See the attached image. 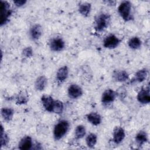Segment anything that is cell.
I'll return each mask as SVG.
<instances>
[{
  "instance_id": "cell-6",
  "label": "cell",
  "mask_w": 150,
  "mask_h": 150,
  "mask_svg": "<svg viewBox=\"0 0 150 150\" xmlns=\"http://www.w3.org/2000/svg\"><path fill=\"white\" fill-rule=\"evenodd\" d=\"M49 46L52 50L59 52L64 49L65 43L61 38H54L50 41Z\"/></svg>"
},
{
  "instance_id": "cell-28",
  "label": "cell",
  "mask_w": 150,
  "mask_h": 150,
  "mask_svg": "<svg viewBox=\"0 0 150 150\" xmlns=\"http://www.w3.org/2000/svg\"><path fill=\"white\" fill-rule=\"evenodd\" d=\"M28 101V98L25 95L19 94L16 97V103L19 104H25Z\"/></svg>"
},
{
  "instance_id": "cell-15",
  "label": "cell",
  "mask_w": 150,
  "mask_h": 150,
  "mask_svg": "<svg viewBox=\"0 0 150 150\" xmlns=\"http://www.w3.org/2000/svg\"><path fill=\"white\" fill-rule=\"evenodd\" d=\"M47 84V79L44 76H40L37 78L35 83V88L38 91L43 90Z\"/></svg>"
},
{
  "instance_id": "cell-26",
  "label": "cell",
  "mask_w": 150,
  "mask_h": 150,
  "mask_svg": "<svg viewBox=\"0 0 150 150\" xmlns=\"http://www.w3.org/2000/svg\"><path fill=\"white\" fill-rule=\"evenodd\" d=\"M1 146H6L9 142V138L8 135L5 132L2 125H1Z\"/></svg>"
},
{
  "instance_id": "cell-7",
  "label": "cell",
  "mask_w": 150,
  "mask_h": 150,
  "mask_svg": "<svg viewBox=\"0 0 150 150\" xmlns=\"http://www.w3.org/2000/svg\"><path fill=\"white\" fill-rule=\"evenodd\" d=\"M138 101L143 104H148L150 102V94L149 89L148 86L146 88H142L138 93L137 95Z\"/></svg>"
},
{
  "instance_id": "cell-12",
  "label": "cell",
  "mask_w": 150,
  "mask_h": 150,
  "mask_svg": "<svg viewBox=\"0 0 150 150\" xmlns=\"http://www.w3.org/2000/svg\"><path fill=\"white\" fill-rule=\"evenodd\" d=\"M32 139L29 136H26L21 139L18 145V148L21 150H29L32 148Z\"/></svg>"
},
{
  "instance_id": "cell-2",
  "label": "cell",
  "mask_w": 150,
  "mask_h": 150,
  "mask_svg": "<svg viewBox=\"0 0 150 150\" xmlns=\"http://www.w3.org/2000/svg\"><path fill=\"white\" fill-rule=\"evenodd\" d=\"M118 12L122 19L125 21L132 19L131 4L129 1L122 2L118 8Z\"/></svg>"
},
{
  "instance_id": "cell-19",
  "label": "cell",
  "mask_w": 150,
  "mask_h": 150,
  "mask_svg": "<svg viewBox=\"0 0 150 150\" xmlns=\"http://www.w3.org/2000/svg\"><path fill=\"white\" fill-rule=\"evenodd\" d=\"M91 11V4L87 2H83L79 5V11L84 16H87Z\"/></svg>"
},
{
  "instance_id": "cell-29",
  "label": "cell",
  "mask_w": 150,
  "mask_h": 150,
  "mask_svg": "<svg viewBox=\"0 0 150 150\" xmlns=\"http://www.w3.org/2000/svg\"><path fill=\"white\" fill-rule=\"evenodd\" d=\"M26 1L25 0H16L13 1V3L15 4V5L18 7L23 6L26 4Z\"/></svg>"
},
{
  "instance_id": "cell-9",
  "label": "cell",
  "mask_w": 150,
  "mask_h": 150,
  "mask_svg": "<svg viewBox=\"0 0 150 150\" xmlns=\"http://www.w3.org/2000/svg\"><path fill=\"white\" fill-rule=\"evenodd\" d=\"M83 94V90L81 88L75 84H73L69 86L68 88V95L73 99L80 97Z\"/></svg>"
},
{
  "instance_id": "cell-27",
  "label": "cell",
  "mask_w": 150,
  "mask_h": 150,
  "mask_svg": "<svg viewBox=\"0 0 150 150\" xmlns=\"http://www.w3.org/2000/svg\"><path fill=\"white\" fill-rule=\"evenodd\" d=\"M22 54L25 57H30L33 55V50L31 47H26L22 51Z\"/></svg>"
},
{
  "instance_id": "cell-24",
  "label": "cell",
  "mask_w": 150,
  "mask_h": 150,
  "mask_svg": "<svg viewBox=\"0 0 150 150\" xmlns=\"http://www.w3.org/2000/svg\"><path fill=\"white\" fill-rule=\"evenodd\" d=\"M63 103L59 100H54L52 108V112L56 114H61L63 111Z\"/></svg>"
},
{
  "instance_id": "cell-4",
  "label": "cell",
  "mask_w": 150,
  "mask_h": 150,
  "mask_svg": "<svg viewBox=\"0 0 150 150\" xmlns=\"http://www.w3.org/2000/svg\"><path fill=\"white\" fill-rule=\"evenodd\" d=\"M1 25L2 26L7 22L9 17L11 14L10 5L7 2L3 1H1Z\"/></svg>"
},
{
  "instance_id": "cell-18",
  "label": "cell",
  "mask_w": 150,
  "mask_h": 150,
  "mask_svg": "<svg viewBox=\"0 0 150 150\" xmlns=\"http://www.w3.org/2000/svg\"><path fill=\"white\" fill-rule=\"evenodd\" d=\"M135 141L139 146H142L148 141V135L146 132L140 131L135 137Z\"/></svg>"
},
{
  "instance_id": "cell-23",
  "label": "cell",
  "mask_w": 150,
  "mask_h": 150,
  "mask_svg": "<svg viewBox=\"0 0 150 150\" xmlns=\"http://www.w3.org/2000/svg\"><path fill=\"white\" fill-rule=\"evenodd\" d=\"M128 46L132 49H137L141 46V40L137 36L132 37L128 41Z\"/></svg>"
},
{
  "instance_id": "cell-22",
  "label": "cell",
  "mask_w": 150,
  "mask_h": 150,
  "mask_svg": "<svg viewBox=\"0 0 150 150\" xmlns=\"http://www.w3.org/2000/svg\"><path fill=\"white\" fill-rule=\"evenodd\" d=\"M97 141V135L94 133H90L87 135L86 139V144L88 147L92 148H93Z\"/></svg>"
},
{
  "instance_id": "cell-8",
  "label": "cell",
  "mask_w": 150,
  "mask_h": 150,
  "mask_svg": "<svg viewBox=\"0 0 150 150\" xmlns=\"http://www.w3.org/2000/svg\"><path fill=\"white\" fill-rule=\"evenodd\" d=\"M116 97V93L111 90H105L101 96V101L104 104H108L112 103Z\"/></svg>"
},
{
  "instance_id": "cell-14",
  "label": "cell",
  "mask_w": 150,
  "mask_h": 150,
  "mask_svg": "<svg viewBox=\"0 0 150 150\" xmlns=\"http://www.w3.org/2000/svg\"><path fill=\"white\" fill-rule=\"evenodd\" d=\"M69 69L66 66L60 67L56 73V79L60 82L64 81L68 76Z\"/></svg>"
},
{
  "instance_id": "cell-5",
  "label": "cell",
  "mask_w": 150,
  "mask_h": 150,
  "mask_svg": "<svg viewBox=\"0 0 150 150\" xmlns=\"http://www.w3.org/2000/svg\"><path fill=\"white\" fill-rule=\"evenodd\" d=\"M120 43V40L114 35H110L107 36L103 42V45L105 48L114 49Z\"/></svg>"
},
{
  "instance_id": "cell-16",
  "label": "cell",
  "mask_w": 150,
  "mask_h": 150,
  "mask_svg": "<svg viewBox=\"0 0 150 150\" xmlns=\"http://www.w3.org/2000/svg\"><path fill=\"white\" fill-rule=\"evenodd\" d=\"M87 121L93 125H98L101 122V117L96 112H90L86 115Z\"/></svg>"
},
{
  "instance_id": "cell-1",
  "label": "cell",
  "mask_w": 150,
  "mask_h": 150,
  "mask_svg": "<svg viewBox=\"0 0 150 150\" xmlns=\"http://www.w3.org/2000/svg\"><path fill=\"white\" fill-rule=\"evenodd\" d=\"M69 128V123L66 120L59 121L54 126L53 129V137L56 140L62 138L67 133Z\"/></svg>"
},
{
  "instance_id": "cell-10",
  "label": "cell",
  "mask_w": 150,
  "mask_h": 150,
  "mask_svg": "<svg viewBox=\"0 0 150 150\" xmlns=\"http://www.w3.org/2000/svg\"><path fill=\"white\" fill-rule=\"evenodd\" d=\"M113 141L117 144H120L125 138V134L124 129L120 127H116L113 131Z\"/></svg>"
},
{
  "instance_id": "cell-20",
  "label": "cell",
  "mask_w": 150,
  "mask_h": 150,
  "mask_svg": "<svg viewBox=\"0 0 150 150\" xmlns=\"http://www.w3.org/2000/svg\"><path fill=\"white\" fill-rule=\"evenodd\" d=\"M14 111L10 108H3L1 109V115L4 120L7 122L10 121L13 116Z\"/></svg>"
},
{
  "instance_id": "cell-11",
  "label": "cell",
  "mask_w": 150,
  "mask_h": 150,
  "mask_svg": "<svg viewBox=\"0 0 150 150\" xmlns=\"http://www.w3.org/2000/svg\"><path fill=\"white\" fill-rule=\"evenodd\" d=\"M41 101L43 107L49 112H52V108L54 100L53 98L47 95H43L41 97Z\"/></svg>"
},
{
  "instance_id": "cell-3",
  "label": "cell",
  "mask_w": 150,
  "mask_h": 150,
  "mask_svg": "<svg viewBox=\"0 0 150 150\" xmlns=\"http://www.w3.org/2000/svg\"><path fill=\"white\" fill-rule=\"evenodd\" d=\"M110 16L107 13H101L97 16L95 20V29L98 32H102L108 25Z\"/></svg>"
},
{
  "instance_id": "cell-13",
  "label": "cell",
  "mask_w": 150,
  "mask_h": 150,
  "mask_svg": "<svg viewBox=\"0 0 150 150\" xmlns=\"http://www.w3.org/2000/svg\"><path fill=\"white\" fill-rule=\"evenodd\" d=\"M42 35V28L39 24L34 25L30 30V35L33 40H38Z\"/></svg>"
},
{
  "instance_id": "cell-17",
  "label": "cell",
  "mask_w": 150,
  "mask_h": 150,
  "mask_svg": "<svg viewBox=\"0 0 150 150\" xmlns=\"http://www.w3.org/2000/svg\"><path fill=\"white\" fill-rule=\"evenodd\" d=\"M128 74L125 70H117L113 73V77L117 81H125L128 79Z\"/></svg>"
},
{
  "instance_id": "cell-21",
  "label": "cell",
  "mask_w": 150,
  "mask_h": 150,
  "mask_svg": "<svg viewBox=\"0 0 150 150\" xmlns=\"http://www.w3.org/2000/svg\"><path fill=\"white\" fill-rule=\"evenodd\" d=\"M148 70L146 69H142L138 70L135 74V79L138 82L144 81L148 76Z\"/></svg>"
},
{
  "instance_id": "cell-25",
  "label": "cell",
  "mask_w": 150,
  "mask_h": 150,
  "mask_svg": "<svg viewBox=\"0 0 150 150\" xmlns=\"http://www.w3.org/2000/svg\"><path fill=\"white\" fill-rule=\"evenodd\" d=\"M86 132V130L85 127L82 125H79L75 129V137L77 139H81L84 137Z\"/></svg>"
}]
</instances>
